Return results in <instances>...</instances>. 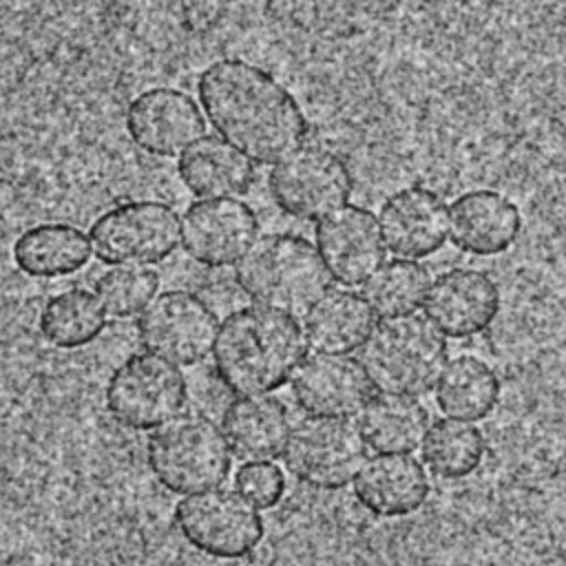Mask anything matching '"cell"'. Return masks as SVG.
<instances>
[{"label": "cell", "mask_w": 566, "mask_h": 566, "mask_svg": "<svg viewBox=\"0 0 566 566\" xmlns=\"http://www.w3.org/2000/svg\"><path fill=\"white\" fill-rule=\"evenodd\" d=\"M206 119L241 155L256 164H276L307 137V119L296 97L265 69L223 57L197 80Z\"/></svg>", "instance_id": "obj_1"}, {"label": "cell", "mask_w": 566, "mask_h": 566, "mask_svg": "<svg viewBox=\"0 0 566 566\" xmlns=\"http://www.w3.org/2000/svg\"><path fill=\"white\" fill-rule=\"evenodd\" d=\"M305 334L290 314L265 305H243L219 325L212 367L232 394H270L287 382L305 358Z\"/></svg>", "instance_id": "obj_2"}, {"label": "cell", "mask_w": 566, "mask_h": 566, "mask_svg": "<svg viewBox=\"0 0 566 566\" xmlns=\"http://www.w3.org/2000/svg\"><path fill=\"white\" fill-rule=\"evenodd\" d=\"M234 281L256 305L294 316L329 290L332 276L305 237L272 232L259 237L237 261Z\"/></svg>", "instance_id": "obj_3"}, {"label": "cell", "mask_w": 566, "mask_h": 566, "mask_svg": "<svg viewBox=\"0 0 566 566\" xmlns=\"http://www.w3.org/2000/svg\"><path fill=\"white\" fill-rule=\"evenodd\" d=\"M447 363L444 336L418 314L382 318L360 349V365L380 394L422 396Z\"/></svg>", "instance_id": "obj_4"}, {"label": "cell", "mask_w": 566, "mask_h": 566, "mask_svg": "<svg viewBox=\"0 0 566 566\" xmlns=\"http://www.w3.org/2000/svg\"><path fill=\"white\" fill-rule=\"evenodd\" d=\"M223 429L203 413H181L157 427L146 460L157 482L179 495L221 486L232 469Z\"/></svg>", "instance_id": "obj_5"}, {"label": "cell", "mask_w": 566, "mask_h": 566, "mask_svg": "<svg viewBox=\"0 0 566 566\" xmlns=\"http://www.w3.org/2000/svg\"><path fill=\"white\" fill-rule=\"evenodd\" d=\"M188 398V385L175 363L139 352L122 360L106 380L104 400L115 422L133 431L157 429L175 418Z\"/></svg>", "instance_id": "obj_6"}, {"label": "cell", "mask_w": 566, "mask_h": 566, "mask_svg": "<svg viewBox=\"0 0 566 566\" xmlns=\"http://www.w3.org/2000/svg\"><path fill=\"white\" fill-rule=\"evenodd\" d=\"M88 237L95 256L106 265H150L177 250L181 223L164 201H124L102 212Z\"/></svg>", "instance_id": "obj_7"}, {"label": "cell", "mask_w": 566, "mask_h": 566, "mask_svg": "<svg viewBox=\"0 0 566 566\" xmlns=\"http://www.w3.org/2000/svg\"><path fill=\"white\" fill-rule=\"evenodd\" d=\"M175 524L190 546L221 559L252 553L265 535L256 506L239 491L221 486L188 493L179 500Z\"/></svg>", "instance_id": "obj_8"}, {"label": "cell", "mask_w": 566, "mask_h": 566, "mask_svg": "<svg viewBox=\"0 0 566 566\" xmlns=\"http://www.w3.org/2000/svg\"><path fill=\"white\" fill-rule=\"evenodd\" d=\"M367 444L347 418L307 416L294 424L283 447L287 471L321 491L345 489L363 467Z\"/></svg>", "instance_id": "obj_9"}, {"label": "cell", "mask_w": 566, "mask_h": 566, "mask_svg": "<svg viewBox=\"0 0 566 566\" xmlns=\"http://www.w3.org/2000/svg\"><path fill=\"white\" fill-rule=\"evenodd\" d=\"M268 188L281 212L301 221H316L349 199L354 177L334 150L301 146L274 164Z\"/></svg>", "instance_id": "obj_10"}, {"label": "cell", "mask_w": 566, "mask_h": 566, "mask_svg": "<svg viewBox=\"0 0 566 566\" xmlns=\"http://www.w3.org/2000/svg\"><path fill=\"white\" fill-rule=\"evenodd\" d=\"M217 332V312L188 290L159 292L137 318L139 343L175 365L201 363L212 352Z\"/></svg>", "instance_id": "obj_11"}, {"label": "cell", "mask_w": 566, "mask_h": 566, "mask_svg": "<svg viewBox=\"0 0 566 566\" xmlns=\"http://www.w3.org/2000/svg\"><path fill=\"white\" fill-rule=\"evenodd\" d=\"M256 212L241 199L192 201L181 219V245L186 254L208 268L239 261L256 241Z\"/></svg>", "instance_id": "obj_12"}, {"label": "cell", "mask_w": 566, "mask_h": 566, "mask_svg": "<svg viewBox=\"0 0 566 566\" xmlns=\"http://www.w3.org/2000/svg\"><path fill=\"white\" fill-rule=\"evenodd\" d=\"M314 237L329 276L345 287L365 283L385 261L378 219L363 206L336 208L316 223Z\"/></svg>", "instance_id": "obj_13"}, {"label": "cell", "mask_w": 566, "mask_h": 566, "mask_svg": "<svg viewBox=\"0 0 566 566\" xmlns=\"http://www.w3.org/2000/svg\"><path fill=\"white\" fill-rule=\"evenodd\" d=\"M126 133L137 148L155 157L184 153L203 137L206 119L199 104L179 88H148L126 108Z\"/></svg>", "instance_id": "obj_14"}, {"label": "cell", "mask_w": 566, "mask_h": 566, "mask_svg": "<svg viewBox=\"0 0 566 566\" xmlns=\"http://www.w3.org/2000/svg\"><path fill=\"white\" fill-rule=\"evenodd\" d=\"M422 305L429 323L442 336L469 338L495 321L500 287L482 270L451 268L429 283Z\"/></svg>", "instance_id": "obj_15"}, {"label": "cell", "mask_w": 566, "mask_h": 566, "mask_svg": "<svg viewBox=\"0 0 566 566\" xmlns=\"http://www.w3.org/2000/svg\"><path fill=\"white\" fill-rule=\"evenodd\" d=\"M290 389L298 409L323 418H352L371 398V382L360 360L347 354L303 358Z\"/></svg>", "instance_id": "obj_16"}, {"label": "cell", "mask_w": 566, "mask_h": 566, "mask_svg": "<svg viewBox=\"0 0 566 566\" xmlns=\"http://www.w3.org/2000/svg\"><path fill=\"white\" fill-rule=\"evenodd\" d=\"M378 226L389 252L405 259H422L444 245L449 234V208L438 192L409 186L382 201Z\"/></svg>", "instance_id": "obj_17"}, {"label": "cell", "mask_w": 566, "mask_h": 566, "mask_svg": "<svg viewBox=\"0 0 566 566\" xmlns=\"http://www.w3.org/2000/svg\"><path fill=\"white\" fill-rule=\"evenodd\" d=\"M522 214L517 206L497 190L475 188L449 206V234L455 248L475 256L506 252L520 237Z\"/></svg>", "instance_id": "obj_18"}, {"label": "cell", "mask_w": 566, "mask_h": 566, "mask_svg": "<svg viewBox=\"0 0 566 566\" xmlns=\"http://www.w3.org/2000/svg\"><path fill=\"white\" fill-rule=\"evenodd\" d=\"M424 467L409 453H378L365 460L354 478L358 504L378 517H405L429 497Z\"/></svg>", "instance_id": "obj_19"}, {"label": "cell", "mask_w": 566, "mask_h": 566, "mask_svg": "<svg viewBox=\"0 0 566 566\" xmlns=\"http://www.w3.org/2000/svg\"><path fill=\"white\" fill-rule=\"evenodd\" d=\"M221 429L230 451L239 460H272L287 442L290 413L274 396H241L223 409Z\"/></svg>", "instance_id": "obj_20"}, {"label": "cell", "mask_w": 566, "mask_h": 566, "mask_svg": "<svg viewBox=\"0 0 566 566\" xmlns=\"http://www.w3.org/2000/svg\"><path fill=\"white\" fill-rule=\"evenodd\" d=\"M177 175L192 195L208 199L243 195L256 179L252 161L214 135L199 137L179 155Z\"/></svg>", "instance_id": "obj_21"}, {"label": "cell", "mask_w": 566, "mask_h": 566, "mask_svg": "<svg viewBox=\"0 0 566 566\" xmlns=\"http://www.w3.org/2000/svg\"><path fill=\"white\" fill-rule=\"evenodd\" d=\"M374 312L352 290H327L307 312L303 334L318 354H349L367 340L374 329Z\"/></svg>", "instance_id": "obj_22"}, {"label": "cell", "mask_w": 566, "mask_h": 566, "mask_svg": "<svg viewBox=\"0 0 566 566\" xmlns=\"http://www.w3.org/2000/svg\"><path fill=\"white\" fill-rule=\"evenodd\" d=\"M86 234L71 223H35L13 241V263L33 279H57L82 270L91 256Z\"/></svg>", "instance_id": "obj_23"}, {"label": "cell", "mask_w": 566, "mask_h": 566, "mask_svg": "<svg viewBox=\"0 0 566 566\" xmlns=\"http://www.w3.org/2000/svg\"><path fill=\"white\" fill-rule=\"evenodd\" d=\"M429 429V411L413 396L378 394L360 409L365 444L378 453H411Z\"/></svg>", "instance_id": "obj_24"}, {"label": "cell", "mask_w": 566, "mask_h": 566, "mask_svg": "<svg viewBox=\"0 0 566 566\" xmlns=\"http://www.w3.org/2000/svg\"><path fill=\"white\" fill-rule=\"evenodd\" d=\"M500 400V378L493 367L471 354L444 363L436 380V402L442 413L458 420H484Z\"/></svg>", "instance_id": "obj_25"}, {"label": "cell", "mask_w": 566, "mask_h": 566, "mask_svg": "<svg viewBox=\"0 0 566 566\" xmlns=\"http://www.w3.org/2000/svg\"><path fill=\"white\" fill-rule=\"evenodd\" d=\"M106 327V312L99 298L84 287H69L53 294L40 312L42 336L60 349H77L93 343Z\"/></svg>", "instance_id": "obj_26"}, {"label": "cell", "mask_w": 566, "mask_h": 566, "mask_svg": "<svg viewBox=\"0 0 566 566\" xmlns=\"http://www.w3.org/2000/svg\"><path fill=\"white\" fill-rule=\"evenodd\" d=\"M422 460L444 480H460L478 471L484 458V436L467 420H436L422 438Z\"/></svg>", "instance_id": "obj_27"}, {"label": "cell", "mask_w": 566, "mask_h": 566, "mask_svg": "<svg viewBox=\"0 0 566 566\" xmlns=\"http://www.w3.org/2000/svg\"><path fill=\"white\" fill-rule=\"evenodd\" d=\"M429 270L411 259L382 263L363 287V298L380 318L405 316L424 303L429 290Z\"/></svg>", "instance_id": "obj_28"}, {"label": "cell", "mask_w": 566, "mask_h": 566, "mask_svg": "<svg viewBox=\"0 0 566 566\" xmlns=\"http://www.w3.org/2000/svg\"><path fill=\"white\" fill-rule=\"evenodd\" d=\"M159 274L144 265H113L95 281V296L115 318L139 314L157 294Z\"/></svg>", "instance_id": "obj_29"}, {"label": "cell", "mask_w": 566, "mask_h": 566, "mask_svg": "<svg viewBox=\"0 0 566 566\" xmlns=\"http://www.w3.org/2000/svg\"><path fill=\"white\" fill-rule=\"evenodd\" d=\"M234 486L254 506L272 509L281 502L285 493V478L276 464L268 460H254V462H243L239 467L234 475Z\"/></svg>", "instance_id": "obj_30"}]
</instances>
